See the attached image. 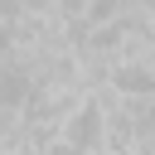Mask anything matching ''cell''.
<instances>
[{"mask_svg":"<svg viewBox=\"0 0 155 155\" xmlns=\"http://www.w3.org/2000/svg\"><path fill=\"white\" fill-rule=\"evenodd\" d=\"M102 92L121 97V102H150L155 97V63L150 58H116V63H102V78H97ZM92 87V92H97Z\"/></svg>","mask_w":155,"mask_h":155,"instance_id":"obj_1","label":"cell"},{"mask_svg":"<svg viewBox=\"0 0 155 155\" xmlns=\"http://www.w3.org/2000/svg\"><path fill=\"white\" fill-rule=\"evenodd\" d=\"M53 136L68 140V145H78L82 155H97V150H102V102H97L92 92H82V97L63 111V121H58Z\"/></svg>","mask_w":155,"mask_h":155,"instance_id":"obj_2","label":"cell"},{"mask_svg":"<svg viewBox=\"0 0 155 155\" xmlns=\"http://www.w3.org/2000/svg\"><path fill=\"white\" fill-rule=\"evenodd\" d=\"M39 155H82L78 145H68V140H58V136H48L44 145H39Z\"/></svg>","mask_w":155,"mask_h":155,"instance_id":"obj_3","label":"cell"}]
</instances>
